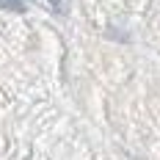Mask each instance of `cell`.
<instances>
[{
    "mask_svg": "<svg viewBox=\"0 0 160 160\" xmlns=\"http://www.w3.org/2000/svg\"><path fill=\"white\" fill-rule=\"evenodd\" d=\"M19 3H22V0H19Z\"/></svg>",
    "mask_w": 160,
    "mask_h": 160,
    "instance_id": "6da1fadb",
    "label": "cell"
}]
</instances>
